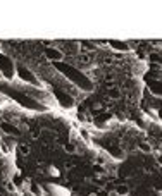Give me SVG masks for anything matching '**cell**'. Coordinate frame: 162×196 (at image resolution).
I'll return each instance as SVG.
<instances>
[{"instance_id": "obj_1", "label": "cell", "mask_w": 162, "mask_h": 196, "mask_svg": "<svg viewBox=\"0 0 162 196\" xmlns=\"http://www.w3.org/2000/svg\"><path fill=\"white\" fill-rule=\"evenodd\" d=\"M48 191L52 193V196H71V193L66 188H60V186L55 184H48Z\"/></svg>"}, {"instance_id": "obj_2", "label": "cell", "mask_w": 162, "mask_h": 196, "mask_svg": "<svg viewBox=\"0 0 162 196\" xmlns=\"http://www.w3.org/2000/svg\"><path fill=\"white\" fill-rule=\"evenodd\" d=\"M48 174H50V176H54V177H59V176H60L59 169H57L55 165H50V167H48Z\"/></svg>"}]
</instances>
